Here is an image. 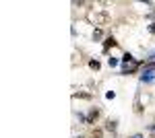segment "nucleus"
Masks as SVG:
<instances>
[{"instance_id":"nucleus-1","label":"nucleus","mask_w":155,"mask_h":138,"mask_svg":"<svg viewBox=\"0 0 155 138\" xmlns=\"http://www.w3.org/2000/svg\"><path fill=\"white\" fill-rule=\"evenodd\" d=\"M141 82L143 85H151L155 82V64H143V68H141Z\"/></svg>"},{"instance_id":"nucleus-2","label":"nucleus","mask_w":155,"mask_h":138,"mask_svg":"<svg viewBox=\"0 0 155 138\" xmlns=\"http://www.w3.org/2000/svg\"><path fill=\"white\" fill-rule=\"evenodd\" d=\"M145 64V60H132V62H124L122 68H120V74H134L137 70Z\"/></svg>"},{"instance_id":"nucleus-3","label":"nucleus","mask_w":155,"mask_h":138,"mask_svg":"<svg viewBox=\"0 0 155 138\" xmlns=\"http://www.w3.org/2000/svg\"><path fill=\"white\" fill-rule=\"evenodd\" d=\"M97 117H99V109H97V107H91V109H89V114H87V126H89V124H93Z\"/></svg>"},{"instance_id":"nucleus-4","label":"nucleus","mask_w":155,"mask_h":138,"mask_svg":"<svg viewBox=\"0 0 155 138\" xmlns=\"http://www.w3.org/2000/svg\"><path fill=\"white\" fill-rule=\"evenodd\" d=\"M116 46H118V41H116L114 37H107L106 41H104V50H101V52L107 54V50H110V47H116Z\"/></svg>"},{"instance_id":"nucleus-5","label":"nucleus","mask_w":155,"mask_h":138,"mask_svg":"<svg viewBox=\"0 0 155 138\" xmlns=\"http://www.w3.org/2000/svg\"><path fill=\"white\" fill-rule=\"evenodd\" d=\"M106 130L114 134V132L118 130V120H107V122H106Z\"/></svg>"},{"instance_id":"nucleus-6","label":"nucleus","mask_w":155,"mask_h":138,"mask_svg":"<svg viewBox=\"0 0 155 138\" xmlns=\"http://www.w3.org/2000/svg\"><path fill=\"white\" fill-rule=\"evenodd\" d=\"M145 64H151V66L155 64V47L147 52V56H145Z\"/></svg>"},{"instance_id":"nucleus-7","label":"nucleus","mask_w":155,"mask_h":138,"mask_svg":"<svg viewBox=\"0 0 155 138\" xmlns=\"http://www.w3.org/2000/svg\"><path fill=\"white\" fill-rule=\"evenodd\" d=\"M118 64H120V60H118V58H114V56H110V58H107V66H110V68H116Z\"/></svg>"},{"instance_id":"nucleus-8","label":"nucleus","mask_w":155,"mask_h":138,"mask_svg":"<svg viewBox=\"0 0 155 138\" xmlns=\"http://www.w3.org/2000/svg\"><path fill=\"white\" fill-rule=\"evenodd\" d=\"M132 60H137V58L132 56L130 52H124V56H122V64H124V62H132Z\"/></svg>"},{"instance_id":"nucleus-9","label":"nucleus","mask_w":155,"mask_h":138,"mask_svg":"<svg viewBox=\"0 0 155 138\" xmlns=\"http://www.w3.org/2000/svg\"><path fill=\"white\" fill-rule=\"evenodd\" d=\"M89 68H91V70H99V68H101L99 60H91V62H89Z\"/></svg>"},{"instance_id":"nucleus-10","label":"nucleus","mask_w":155,"mask_h":138,"mask_svg":"<svg viewBox=\"0 0 155 138\" xmlns=\"http://www.w3.org/2000/svg\"><path fill=\"white\" fill-rule=\"evenodd\" d=\"M101 29H93V41H99V39H101Z\"/></svg>"},{"instance_id":"nucleus-11","label":"nucleus","mask_w":155,"mask_h":138,"mask_svg":"<svg viewBox=\"0 0 155 138\" xmlns=\"http://www.w3.org/2000/svg\"><path fill=\"white\" fill-rule=\"evenodd\" d=\"M77 97H81V99H89L91 95H89V93H74V99H77Z\"/></svg>"},{"instance_id":"nucleus-12","label":"nucleus","mask_w":155,"mask_h":138,"mask_svg":"<svg viewBox=\"0 0 155 138\" xmlns=\"http://www.w3.org/2000/svg\"><path fill=\"white\" fill-rule=\"evenodd\" d=\"M147 31H149L151 35H155V21H153V23H149V25H147Z\"/></svg>"},{"instance_id":"nucleus-13","label":"nucleus","mask_w":155,"mask_h":138,"mask_svg":"<svg viewBox=\"0 0 155 138\" xmlns=\"http://www.w3.org/2000/svg\"><path fill=\"white\" fill-rule=\"evenodd\" d=\"M114 97H116V93H114V91H107L106 93V99H114Z\"/></svg>"},{"instance_id":"nucleus-14","label":"nucleus","mask_w":155,"mask_h":138,"mask_svg":"<svg viewBox=\"0 0 155 138\" xmlns=\"http://www.w3.org/2000/svg\"><path fill=\"white\" fill-rule=\"evenodd\" d=\"M147 130H149V132L155 136V124H149V126H147Z\"/></svg>"},{"instance_id":"nucleus-15","label":"nucleus","mask_w":155,"mask_h":138,"mask_svg":"<svg viewBox=\"0 0 155 138\" xmlns=\"http://www.w3.org/2000/svg\"><path fill=\"white\" fill-rule=\"evenodd\" d=\"M128 138H145L143 134H132V136H128Z\"/></svg>"},{"instance_id":"nucleus-16","label":"nucleus","mask_w":155,"mask_h":138,"mask_svg":"<svg viewBox=\"0 0 155 138\" xmlns=\"http://www.w3.org/2000/svg\"><path fill=\"white\" fill-rule=\"evenodd\" d=\"M74 138H83V136H74Z\"/></svg>"},{"instance_id":"nucleus-17","label":"nucleus","mask_w":155,"mask_h":138,"mask_svg":"<svg viewBox=\"0 0 155 138\" xmlns=\"http://www.w3.org/2000/svg\"><path fill=\"white\" fill-rule=\"evenodd\" d=\"M91 138H97V136H91Z\"/></svg>"}]
</instances>
